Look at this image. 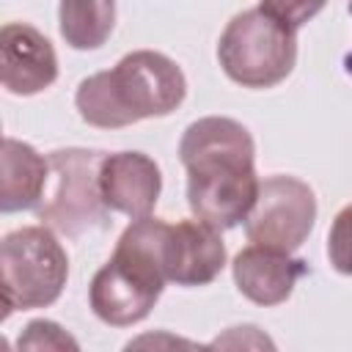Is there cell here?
<instances>
[{
  "label": "cell",
  "mask_w": 352,
  "mask_h": 352,
  "mask_svg": "<svg viewBox=\"0 0 352 352\" xmlns=\"http://www.w3.org/2000/svg\"><path fill=\"white\" fill-rule=\"evenodd\" d=\"M187 170V206L192 217L228 231L250 214L258 198L256 143L248 126L226 116L192 121L179 143Z\"/></svg>",
  "instance_id": "6da1fadb"
},
{
  "label": "cell",
  "mask_w": 352,
  "mask_h": 352,
  "mask_svg": "<svg viewBox=\"0 0 352 352\" xmlns=\"http://www.w3.org/2000/svg\"><path fill=\"white\" fill-rule=\"evenodd\" d=\"M187 96L184 72L157 50H135L113 69L77 85L74 107L96 129H121L143 118L170 116Z\"/></svg>",
  "instance_id": "7a4b0ae2"
},
{
  "label": "cell",
  "mask_w": 352,
  "mask_h": 352,
  "mask_svg": "<svg viewBox=\"0 0 352 352\" xmlns=\"http://www.w3.org/2000/svg\"><path fill=\"white\" fill-rule=\"evenodd\" d=\"M168 234L170 223L151 214L121 231L113 256L88 286L96 319L110 327H132L151 314L168 283Z\"/></svg>",
  "instance_id": "3957f363"
},
{
  "label": "cell",
  "mask_w": 352,
  "mask_h": 352,
  "mask_svg": "<svg viewBox=\"0 0 352 352\" xmlns=\"http://www.w3.org/2000/svg\"><path fill=\"white\" fill-rule=\"evenodd\" d=\"M217 60L228 80L242 88H272L297 63V30L264 8H248L226 25L217 41Z\"/></svg>",
  "instance_id": "277c9868"
},
{
  "label": "cell",
  "mask_w": 352,
  "mask_h": 352,
  "mask_svg": "<svg viewBox=\"0 0 352 352\" xmlns=\"http://www.w3.org/2000/svg\"><path fill=\"white\" fill-rule=\"evenodd\" d=\"M3 319L14 311L52 305L69 278V256L50 226H22L0 242Z\"/></svg>",
  "instance_id": "5b68a950"
},
{
  "label": "cell",
  "mask_w": 352,
  "mask_h": 352,
  "mask_svg": "<svg viewBox=\"0 0 352 352\" xmlns=\"http://www.w3.org/2000/svg\"><path fill=\"white\" fill-rule=\"evenodd\" d=\"M50 182L36 217L63 236H82L107 226V204L99 187L104 154L94 148H58L47 154Z\"/></svg>",
  "instance_id": "8992f818"
},
{
  "label": "cell",
  "mask_w": 352,
  "mask_h": 352,
  "mask_svg": "<svg viewBox=\"0 0 352 352\" xmlns=\"http://www.w3.org/2000/svg\"><path fill=\"white\" fill-rule=\"evenodd\" d=\"M316 195L314 190L286 173L267 176L258 184V198L245 217V236L253 245L275 250H297L314 231Z\"/></svg>",
  "instance_id": "52a82bcc"
},
{
  "label": "cell",
  "mask_w": 352,
  "mask_h": 352,
  "mask_svg": "<svg viewBox=\"0 0 352 352\" xmlns=\"http://www.w3.org/2000/svg\"><path fill=\"white\" fill-rule=\"evenodd\" d=\"M0 80L14 96H33L58 80V55L50 38L28 22H6L0 30Z\"/></svg>",
  "instance_id": "ba28073f"
},
{
  "label": "cell",
  "mask_w": 352,
  "mask_h": 352,
  "mask_svg": "<svg viewBox=\"0 0 352 352\" xmlns=\"http://www.w3.org/2000/svg\"><path fill=\"white\" fill-rule=\"evenodd\" d=\"M99 187L110 212L138 220L154 212L162 192V173L160 165L143 151H116L102 160Z\"/></svg>",
  "instance_id": "9c48e42d"
},
{
  "label": "cell",
  "mask_w": 352,
  "mask_h": 352,
  "mask_svg": "<svg viewBox=\"0 0 352 352\" xmlns=\"http://www.w3.org/2000/svg\"><path fill=\"white\" fill-rule=\"evenodd\" d=\"M231 272L242 297L256 305H280L292 297L297 280L308 272V264L286 250L250 242L234 256Z\"/></svg>",
  "instance_id": "30bf717a"
},
{
  "label": "cell",
  "mask_w": 352,
  "mask_h": 352,
  "mask_svg": "<svg viewBox=\"0 0 352 352\" xmlns=\"http://www.w3.org/2000/svg\"><path fill=\"white\" fill-rule=\"evenodd\" d=\"M214 226L192 217L170 223L168 234V283L206 286L226 267V242Z\"/></svg>",
  "instance_id": "8fae6325"
},
{
  "label": "cell",
  "mask_w": 352,
  "mask_h": 352,
  "mask_svg": "<svg viewBox=\"0 0 352 352\" xmlns=\"http://www.w3.org/2000/svg\"><path fill=\"white\" fill-rule=\"evenodd\" d=\"M50 182V160L41 157L30 143L3 138L0 154V212L36 209Z\"/></svg>",
  "instance_id": "7c38bea8"
},
{
  "label": "cell",
  "mask_w": 352,
  "mask_h": 352,
  "mask_svg": "<svg viewBox=\"0 0 352 352\" xmlns=\"http://www.w3.org/2000/svg\"><path fill=\"white\" fill-rule=\"evenodd\" d=\"M58 28L72 50H99L116 28V0H60Z\"/></svg>",
  "instance_id": "4fadbf2b"
},
{
  "label": "cell",
  "mask_w": 352,
  "mask_h": 352,
  "mask_svg": "<svg viewBox=\"0 0 352 352\" xmlns=\"http://www.w3.org/2000/svg\"><path fill=\"white\" fill-rule=\"evenodd\" d=\"M327 258L336 272L352 275V204L344 206L327 234Z\"/></svg>",
  "instance_id": "5bb4252c"
},
{
  "label": "cell",
  "mask_w": 352,
  "mask_h": 352,
  "mask_svg": "<svg viewBox=\"0 0 352 352\" xmlns=\"http://www.w3.org/2000/svg\"><path fill=\"white\" fill-rule=\"evenodd\" d=\"M16 344H19V349H77L80 346L60 324H55L50 319L28 322V327Z\"/></svg>",
  "instance_id": "9a60e30c"
},
{
  "label": "cell",
  "mask_w": 352,
  "mask_h": 352,
  "mask_svg": "<svg viewBox=\"0 0 352 352\" xmlns=\"http://www.w3.org/2000/svg\"><path fill=\"white\" fill-rule=\"evenodd\" d=\"M327 6V0H261L258 8H264L270 16H275L278 22H283L292 30H300L308 19H314L322 8Z\"/></svg>",
  "instance_id": "2e32d148"
},
{
  "label": "cell",
  "mask_w": 352,
  "mask_h": 352,
  "mask_svg": "<svg viewBox=\"0 0 352 352\" xmlns=\"http://www.w3.org/2000/svg\"><path fill=\"white\" fill-rule=\"evenodd\" d=\"M344 69L352 74V50H349V52H346V58H344Z\"/></svg>",
  "instance_id": "e0dca14e"
},
{
  "label": "cell",
  "mask_w": 352,
  "mask_h": 352,
  "mask_svg": "<svg viewBox=\"0 0 352 352\" xmlns=\"http://www.w3.org/2000/svg\"><path fill=\"white\" fill-rule=\"evenodd\" d=\"M349 14H352V0H349Z\"/></svg>",
  "instance_id": "ac0fdd59"
}]
</instances>
